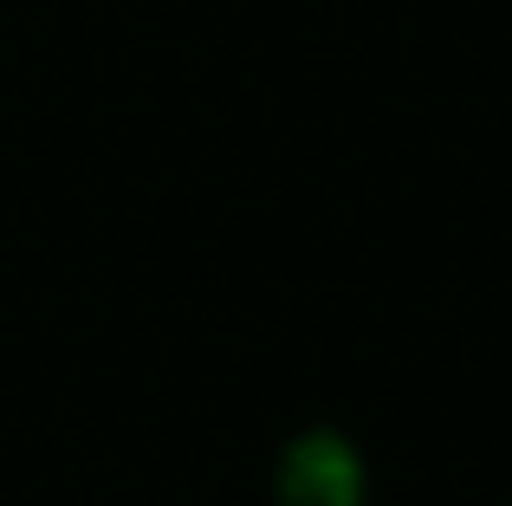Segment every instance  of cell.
Returning <instances> with one entry per match:
<instances>
[{
    "label": "cell",
    "mask_w": 512,
    "mask_h": 506,
    "mask_svg": "<svg viewBox=\"0 0 512 506\" xmlns=\"http://www.w3.org/2000/svg\"><path fill=\"white\" fill-rule=\"evenodd\" d=\"M273 506H363V455L338 429H305L273 468Z\"/></svg>",
    "instance_id": "1"
}]
</instances>
